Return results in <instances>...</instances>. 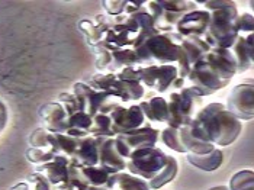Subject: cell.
<instances>
[{
    "label": "cell",
    "instance_id": "obj_7",
    "mask_svg": "<svg viewBox=\"0 0 254 190\" xmlns=\"http://www.w3.org/2000/svg\"><path fill=\"white\" fill-rule=\"evenodd\" d=\"M166 160L167 154L161 148H142L132 152L131 157L127 160V170L128 173L148 182L164 167Z\"/></svg>",
    "mask_w": 254,
    "mask_h": 190
},
{
    "label": "cell",
    "instance_id": "obj_41",
    "mask_svg": "<svg viewBox=\"0 0 254 190\" xmlns=\"http://www.w3.org/2000/svg\"><path fill=\"white\" fill-rule=\"evenodd\" d=\"M209 190H230L228 186H215V188H211Z\"/></svg>",
    "mask_w": 254,
    "mask_h": 190
},
{
    "label": "cell",
    "instance_id": "obj_11",
    "mask_svg": "<svg viewBox=\"0 0 254 190\" xmlns=\"http://www.w3.org/2000/svg\"><path fill=\"white\" fill-rule=\"evenodd\" d=\"M211 48L202 38H185L179 44V57H177V74L185 78L189 74L192 65L203 57Z\"/></svg>",
    "mask_w": 254,
    "mask_h": 190
},
{
    "label": "cell",
    "instance_id": "obj_8",
    "mask_svg": "<svg viewBox=\"0 0 254 190\" xmlns=\"http://www.w3.org/2000/svg\"><path fill=\"white\" fill-rule=\"evenodd\" d=\"M186 80L189 81L188 87L199 97L212 95L230 84V81L222 80L202 58L192 65Z\"/></svg>",
    "mask_w": 254,
    "mask_h": 190
},
{
    "label": "cell",
    "instance_id": "obj_27",
    "mask_svg": "<svg viewBox=\"0 0 254 190\" xmlns=\"http://www.w3.org/2000/svg\"><path fill=\"white\" fill-rule=\"evenodd\" d=\"M177 171H179L177 160L173 157V155H167V160H166L164 167L158 171L151 180H148V186H150V189H153V190L161 189L163 186L169 185L172 180H175V177L177 176Z\"/></svg>",
    "mask_w": 254,
    "mask_h": 190
},
{
    "label": "cell",
    "instance_id": "obj_2",
    "mask_svg": "<svg viewBox=\"0 0 254 190\" xmlns=\"http://www.w3.org/2000/svg\"><path fill=\"white\" fill-rule=\"evenodd\" d=\"M203 6L211 15V22L202 39L209 48L231 50L240 37L234 25L235 18L238 16L235 3L230 0H209L203 1Z\"/></svg>",
    "mask_w": 254,
    "mask_h": 190
},
{
    "label": "cell",
    "instance_id": "obj_31",
    "mask_svg": "<svg viewBox=\"0 0 254 190\" xmlns=\"http://www.w3.org/2000/svg\"><path fill=\"white\" fill-rule=\"evenodd\" d=\"M230 190H254L253 170H241L230 179Z\"/></svg>",
    "mask_w": 254,
    "mask_h": 190
},
{
    "label": "cell",
    "instance_id": "obj_37",
    "mask_svg": "<svg viewBox=\"0 0 254 190\" xmlns=\"http://www.w3.org/2000/svg\"><path fill=\"white\" fill-rule=\"evenodd\" d=\"M57 102L65 109V112L68 114V116L78 112V102L77 97L74 96V93L64 92V93H61V95L59 96Z\"/></svg>",
    "mask_w": 254,
    "mask_h": 190
},
{
    "label": "cell",
    "instance_id": "obj_9",
    "mask_svg": "<svg viewBox=\"0 0 254 190\" xmlns=\"http://www.w3.org/2000/svg\"><path fill=\"white\" fill-rule=\"evenodd\" d=\"M158 138H160V131L157 128H153L151 125L139 127L134 131L115 135L118 151L125 160H128L134 151L156 147Z\"/></svg>",
    "mask_w": 254,
    "mask_h": 190
},
{
    "label": "cell",
    "instance_id": "obj_18",
    "mask_svg": "<svg viewBox=\"0 0 254 190\" xmlns=\"http://www.w3.org/2000/svg\"><path fill=\"white\" fill-rule=\"evenodd\" d=\"M70 164L81 167L98 166V138L87 135L78 139V145L73 157H70Z\"/></svg>",
    "mask_w": 254,
    "mask_h": 190
},
{
    "label": "cell",
    "instance_id": "obj_16",
    "mask_svg": "<svg viewBox=\"0 0 254 190\" xmlns=\"http://www.w3.org/2000/svg\"><path fill=\"white\" fill-rule=\"evenodd\" d=\"M202 60L225 81H231L233 77L237 74V63L230 50L211 48Z\"/></svg>",
    "mask_w": 254,
    "mask_h": 190
},
{
    "label": "cell",
    "instance_id": "obj_14",
    "mask_svg": "<svg viewBox=\"0 0 254 190\" xmlns=\"http://www.w3.org/2000/svg\"><path fill=\"white\" fill-rule=\"evenodd\" d=\"M98 166L105 169L109 174L127 170V160L118 151L115 136L98 138Z\"/></svg>",
    "mask_w": 254,
    "mask_h": 190
},
{
    "label": "cell",
    "instance_id": "obj_10",
    "mask_svg": "<svg viewBox=\"0 0 254 190\" xmlns=\"http://www.w3.org/2000/svg\"><path fill=\"white\" fill-rule=\"evenodd\" d=\"M227 111L238 121H252L254 116V87L252 83L237 84L227 100Z\"/></svg>",
    "mask_w": 254,
    "mask_h": 190
},
{
    "label": "cell",
    "instance_id": "obj_5",
    "mask_svg": "<svg viewBox=\"0 0 254 190\" xmlns=\"http://www.w3.org/2000/svg\"><path fill=\"white\" fill-rule=\"evenodd\" d=\"M87 84L98 92L118 97L122 103L139 100L145 93L144 86L139 81L119 80L115 73H98L89 80Z\"/></svg>",
    "mask_w": 254,
    "mask_h": 190
},
{
    "label": "cell",
    "instance_id": "obj_17",
    "mask_svg": "<svg viewBox=\"0 0 254 190\" xmlns=\"http://www.w3.org/2000/svg\"><path fill=\"white\" fill-rule=\"evenodd\" d=\"M39 118L44 122V128L50 132L65 133L68 114L59 102H51L39 109Z\"/></svg>",
    "mask_w": 254,
    "mask_h": 190
},
{
    "label": "cell",
    "instance_id": "obj_12",
    "mask_svg": "<svg viewBox=\"0 0 254 190\" xmlns=\"http://www.w3.org/2000/svg\"><path fill=\"white\" fill-rule=\"evenodd\" d=\"M112 131L115 135L119 133L134 131L145 122V116L142 114L139 105H131V106H122L118 105L117 108L109 114Z\"/></svg>",
    "mask_w": 254,
    "mask_h": 190
},
{
    "label": "cell",
    "instance_id": "obj_30",
    "mask_svg": "<svg viewBox=\"0 0 254 190\" xmlns=\"http://www.w3.org/2000/svg\"><path fill=\"white\" fill-rule=\"evenodd\" d=\"M89 135L95 136V138H114L115 133L112 131V125H111V118L109 115L98 114L92 118V127L89 129Z\"/></svg>",
    "mask_w": 254,
    "mask_h": 190
},
{
    "label": "cell",
    "instance_id": "obj_36",
    "mask_svg": "<svg viewBox=\"0 0 254 190\" xmlns=\"http://www.w3.org/2000/svg\"><path fill=\"white\" fill-rule=\"evenodd\" d=\"M48 135H50V131H47L45 128L35 129L34 132L29 135V144H31V147H35V148H48L50 150Z\"/></svg>",
    "mask_w": 254,
    "mask_h": 190
},
{
    "label": "cell",
    "instance_id": "obj_21",
    "mask_svg": "<svg viewBox=\"0 0 254 190\" xmlns=\"http://www.w3.org/2000/svg\"><path fill=\"white\" fill-rule=\"evenodd\" d=\"M108 190H151L148 182L131 173L119 171L109 176Z\"/></svg>",
    "mask_w": 254,
    "mask_h": 190
},
{
    "label": "cell",
    "instance_id": "obj_28",
    "mask_svg": "<svg viewBox=\"0 0 254 190\" xmlns=\"http://www.w3.org/2000/svg\"><path fill=\"white\" fill-rule=\"evenodd\" d=\"M81 174L87 183V190H108L109 173L100 166L93 167H81Z\"/></svg>",
    "mask_w": 254,
    "mask_h": 190
},
{
    "label": "cell",
    "instance_id": "obj_13",
    "mask_svg": "<svg viewBox=\"0 0 254 190\" xmlns=\"http://www.w3.org/2000/svg\"><path fill=\"white\" fill-rule=\"evenodd\" d=\"M73 93L77 97L78 111L90 115L92 118L95 115H98L102 111V108L111 99H114V97L108 96L103 92H98V90L92 89L87 83H81V81L74 84Z\"/></svg>",
    "mask_w": 254,
    "mask_h": 190
},
{
    "label": "cell",
    "instance_id": "obj_29",
    "mask_svg": "<svg viewBox=\"0 0 254 190\" xmlns=\"http://www.w3.org/2000/svg\"><path fill=\"white\" fill-rule=\"evenodd\" d=\"M92 127V116L84 112H76L68 116L67 132L74 138H84L89 135V129Z\"/></svg>",
    "mask_w": 254,
    "mask_h": 190
},
{
    "label": "cell",
    "instance_id": "obj_26",
    "mask_svg": "<svg viewBox=\"0 0 254 190\" xmlns=\"http://www.w3.org/2000/svg\"><path fill=\"white\" fill-rule=\"evenodd\" d=\"M179 135H180L182 145H183L186 152L200 155V154H208V152L214 151L216 148L215 145L211 144V142H205V141H200L195 136H192L189 125H185V127L179 128Z\"/></svg>",
    "mask_w": 254,
    "mask_h": 190
},
{
    "label": "cell",
    "instance_id": "obj_20",
    "mask_svg": "<svg viewBox=\"0 0 254 190\" xmlns=\"http://www.w3.org/2000/svg\"><path fill=\"white\" fill-rule=\"evenodd\" d=\"M68 164H70V158L65 157V155H56L54 160L45 163V164H41L35 167L37 173L44 174L50 183L56 188L61 183H64L68 177Z\"/></svg>",
    "mask_w": 254,
    "mask_h": 190
},
{
    "label": "cell",
    "instance_id": "obj_32",
    "mask_svg": "<svg viewBox=\"0 0 254 190\" xmlns=\"http://www.w3.org/2000/svg\"><path fill=\"white\" fill-rule=\"evenodd\" d=\"M160 138L166 144L167 148L176 152H186L183 145H182V141H180L179 129H176V128H172V127L164 128L163 131H160Z\"/></svg>",
    "mask_w": 254,
    "mask_h": 190
},
{
    "label": "cell",
    "instance_id": "obj_6",
    "mask_svg": "<svg viewBox=\"0 0 254 190\" xmlns=\"http://www.w3.org/2000/svg\"><path fill=\"white\" fill-rule=\"evenodd\" d=\"M139 81L142 86H148L157 93H164L170 87L183 89L186 87V80L179 77L175 64H163V65H147L139 67Z\"/></svg>",
    "mask_w": 254,
    "mask_h": 190
},
{
    "label": "cell",
    "instance_id": "obj_40",
    "mask_svg": "<svg viewBox=\"0 0 254 190\" xmlns=\"http://www.w3.org/2000/svg\"><path fill=\"white\" fill-rule=\"evenodd\" d=\"M10 190H31V188H29V185L28 183H18V185H15L13 188Z\"/></svg>",
    "mask_w": 254,
    "mask_h": 190
},
{
    "label": "cell",
    "instance_id": "obj_4",
    "mask_svg": "<svg viewBox=\"0 0 254 190\" xmlns=\"http://www.w3.org/2000/svg\"><path fill=\"white\" fill-rule=\"evenodd\" d=\"M200 108H202V97L195 95L189 87H183L179 92L170 93L167 99V109H169V119L166 122L167 127L179 129L185 125H189Z\"/></svg>",
    "mask_w": 254,
    "mask_h": 190
},
{
    "label": "cell",
    "instance_id": "obj_38",
    "mask_svg": "<svg viewBox=\"0 0 254 190\" xmlns=\"http://www.w3.org/2000/svg\"><path fill=\"white\" fill-rule=\"evenodd\" d=\"M102 6L105 7L106 13L112 18L119 16L125 12V7H127V0H106V1H102Z\"/></svg>",
    "mask_w": 254,
    "mask_h": 190
},
{
    "label": "cell",
    "instance_id": "obj_34",
    "mask_svg": "<svg viewBox=\"0 0 254 190\" xmlns=\"http://www.w3.org/2000/svg\"><path fill=\"white\" fill-rule=\"evenodd\" d=\"M26 183L29 185L31 190H54V186L50 183V180L37 171L26 177Z\"/></svg>",
    "mask_w": 254,
    "mask_h": 190
},
{
    "label": "cell",
    "instance_id": "obj_19",
    "mask_svg": "<svg viewBox=\"0 0 254 190\" xmlns=\"http://www.w3.org/2000/svg\"><path fill=\"white\" fill-rule=\"evenodd\" d=\"M237 63V73H246L252 68L254 61V37L253 34L240 35L230 50Z\"/></svg>",
    "mask_w": 254,
    "mask_h": 190
},
{
    "label": "cell",
    "instance_id": "obj_24",
    "mask_svg": "<svg viewBox=\"0 0 254 190\" xmlns=\"http://www.w3.org/2000/svg\"><path fill=\"white\" fill-rule=\"evenodd\" d=\"M188 161L195 166L196 169L203 171H215L218 170L222 163H224V154L219 148H215L214 151L208 152V154H190L188 152Z\"/></svg>",
    "mask_w": 254,
    "mask_h": 190
},
{
    "label": "cell",
    "instance_id": "obj_35",
    "mask_svg": "<svg viewBox=\"0 0 254 190\" xmlns=\"http://www.w3.org/2000/svg\"><path fill=\"white\" fill-rule=\"evenodd\" d=\"M235 28L238 31L240 35H249V34H253L254 28V20L253 15L252 13H243V15H238L234 20Z\"/></svg>",
    "mask_w": 254,
    "mask_h": 190
},
{
    "label": "cell",
    "instance_id": "obj_39",
    "mask_svg": "<svg viewBox=\"0 0 254 190\" xmlns=\"http://www.w3.org/2000/svg\"><path fill=\"white\" fill-rule=\"evenodd\" d=\"M7 119H9L7 108H6V105L0 100V133L3 132V129L6 128V125H7Z\"/></svg>",
    "mask_w": 254,
    "mask_h": 190
},
{
    "label": "cell",
    "instance_id": "obj_3",
    "mask_svg": "<svg viewBox=\"0 0 254 190\" xmlns=\"http://www.w3.org/2000/svg\"><path fill=\"white\" fill-rule=\"evenodd\" d=\"M183 39L185 38L180 37L177 32H169V34H157L144 41L139 47L134 50L139 67L177 63L179 44Z\"/></svg>",
    "mask_w": 254,
    "mask_h": 190
},
{
    "label": "cell",
    "instance_id": "obj_1",
    "mask_svg": "<svg viewBox=\"0 0 254 190\" xmlns=\"http://www.w3.org/2000/svg\"><path fill=\"white\" fill-rule=\"evenodd\" d=\"M192 136L218 147H228L240 136L243 124L222 103L200 108L189 124Z\"/></svg>",
    "mask_w": 254,
    "mask_h": 190
},
{
    "label": "cell",
    "instance_id": "obj_15",
    "mask_svg": "<svg viewBox=\"0 0 254 190\" xmlns=\"http://www.w3.org/2000/svg\"><path fill=\"white\" fill-rule=\"evenodd\" d=\"M209 22H211L209 12L196 9L193 12L186 13L177 22L175 32H177L183 38H203L205 32L208 31Z\"/></svg>",
    "mask_w": 254,
    "mask_h": 190
},
{
    "label": "cell",
    "instance_id": "obj_25",
    "mask_svg": "<svg viewBox=\"0 0 254 190\" xmlns=\"http://www.w3.org/2000/svg\"><path fill=\"white\" fill-rule=\"evenodd\" d=\"M128 67H139L135 51L132 48H115L112 51L111 64L106 73H119L121 70Z\"/></svg>",
    "mask_w": 254,
    "mask_h": 190
},
{
    "label": "cell",
    "instance_id": "obj_22",
    "mask_svg": "<svg viewBox=\"0 0 254 190\" xmlns=\"http://www.w3.org/2000/svg\"><path fill=\"white\" fill-rule=\"evenodd\" d=\"M139 108L145 119L151 122H167L169 119V109H167V99L156 96L148 100H142L139 103Z\"/></svg>",
    "mask_w": 254,
    "mask_h": 190
},
{
    "label": "cell",
    "instance_id": "obj_23",
    "mask_svg": "<svg viewBox=\"0 0 254 190\" xmlns=\"http://www.w3.org/2000/svg\"><path fill=\"white\" fill-rule=\"evenodd\" d=\"M78 139L68 133H54L50 132L48 141H50V150L56 155H65V157H73L78 145Z\"/></svg>",
    "mask_w": 254,
    "mask_h": 190
},
{
    "label": "cell",
    "instance_id": "obj_33",
    "mask_svg": "<svg viewBox=\"0 0 254 190\" xmlns=\"http://www.w3.org/2000/svg\"><path fill=\"white\" fill-rule=\"evenodd\" d=\"M56 154L48 150V148H35V147H29L26 150V160L35 166L45 164L51 160H54Z\"/></svg>",
    "mask_w": 254,
    "mask_h": 190
}]
</instances>
